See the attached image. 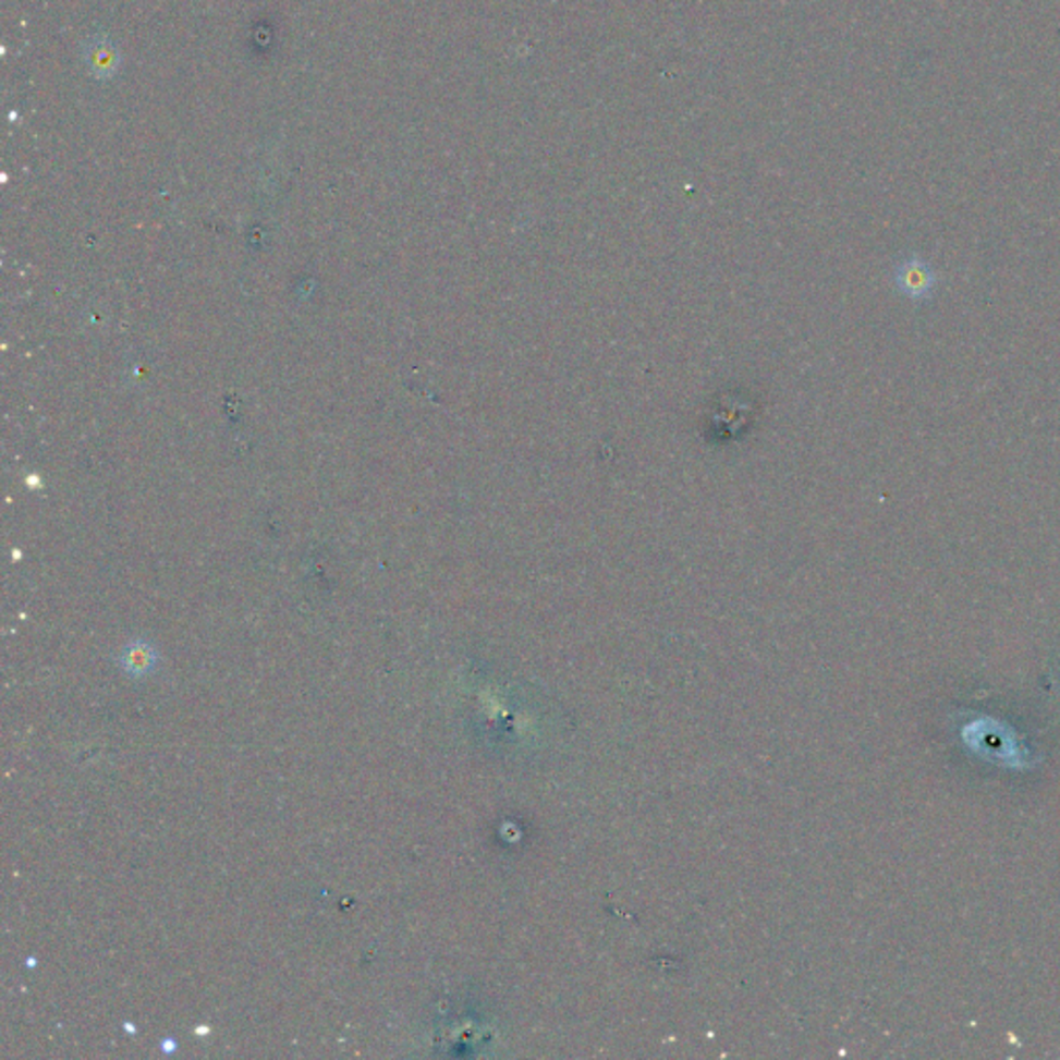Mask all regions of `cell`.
<instances>
[{
	"label": "cell",
	"instance_id": "6da1fadb",
	"mask_svg": "<svg viewBox=\"0 0 1060 1060\" xmlns=\"http://www.w3.org/2000/svg\"><path fill=\"white\" fill-rule=\"evenodd\" d=\"M894 287L901 294L912 298L915 303H924L933 298L936 287H938V273L933 270V266L922 259V257H907L903 259L893 271Z\"/></svg>",
	"mask_w": 1060,
	"mask_h": 1060
},
{
	"label": "cell",
	"instance_id": "7a4b0ae2",
	"mask_svg": "<svg viewBox=\"0 0 1060 1060\" xmlns=\"http://www.w3.org/2000/svg\"><path fill=\"white\" fill-rule=\"evenodd\" d=\"M82 61L89 75L98 82H112L123 66L119 46L106 34H94L85 40L82 46Z\"/></svg>",
	"mask_w": 1060,
	"mask_h": 1060
},
{
	"label": "cell",
	"instance_id": "3957f363",
	"mask_svg": "<svg viewBox=\"0 0 1060 1060\" xmlns=\"http://www.w3.org/2000/svg\"><path fill=\"white\" fill-rule=\"evenodd\" d=\"M119 661L131 678H146L158 666V653L154 646L137 641L126 646Z\"/></svg>",
	"mask_w": 1060,
	"mask_h": 1060
}]
</instances>
